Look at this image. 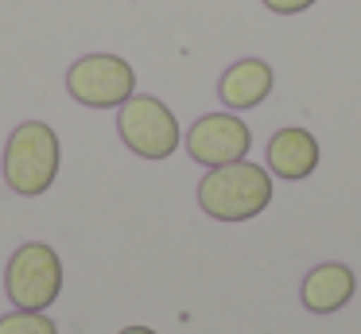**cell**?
<instances>
[{
  "label": "cell",
  "mask_w": 361,
  "mask_h": 334,
  "mask_svg": "<svg viewBox=\"0 0 361 334\" xmlns=\"http://www.w3.org/2000/svg\"><path fill=\"white\" fill-rule=\"evenodd\" d=\"M121 334H156V330H148V326H125Z\"/></svg>",
  "instance_id": "obj_12"
},
{
  "label": "cell",
  "mask_w": 361,
  "mask_h": 334,
  "mask_svg": "<svg viewBox=\"0 0 361 334\" xmlns=\"http://www.w3.org/2000/svg\"><path fill=\"white\" fill-rule=\"evenodd\" d=\"M0 334H59V326L51 323L43 311H12L0 318Z\"/></svg>",
  "instance_id": "obj_10"
},
{
  "label": "cell",
  "mask_w": 361,
  "mask_h": 334,
  "mask_svg": "<svg viewBox=\"0 0 361 334\" xmlns=\"http://www.w3.org/2000/svg\"><path fill=\"white\" fill-rule=\"evenodd\" d=\"M260 4H264L268 12H276V16H299V12H307L314 0H260Z\"/></svg>",
  "instance_id": "obj_11"
},
{
  "label": "cell",
  "mask_w": 361,
  "mask_h": 334,
  "mask_svg": "<svg viewBox=\"0 0 361 334\" xmlns=\"http://www.w3.org/2000/svg\"><path fill=\"white\" fill-rule=\"evenodd\" d=\"M136 90V70L121 54H82L66 70V93L90 109H121Z\"/></svg>",
  "instance_id": "obj_5"
},
{
  "label": "cell",
  "mask_w": 361,
  "mask_h": 334,
  "mask_svg": "<svg viewBox=\"0 0 361 334\" xmlns=\"http://www.w3.org/2000/svg\"><path fill=\"white\" fill-rule=\"evenodd\" d=\"M59 136L43 121H24L4 144V183L16 194H43L59 175Z\"/></svg>",
  "instance_id": "obj_2"
},
{
  "label": "cell",
  "mask_w": 361,
  "mask_h": 334,
  "mask_svg": "<svg viewBox=\"0 0 361 334\" xmlns=\"http://www.w3.org/2000/svg\"><path fill=\"white\" fill-rule=\"evenodd\" d=\"M272 82H276V74H272V66H268L264 59H241L221 74L218 97H221V105H229V109L241 113V109L260 105V101L272 93Z\"/></svg>",
  "instance_id": "obj_8"
},
{
  "label": "cell",
  "mask_w": 361,
  "mask_h": 334,
  "mask_svg": "<svg viewBox=\"0 0 361 334\" xmlns=\"http://www.w3.org/2000/svg\"><path fill=\"white\" fill-rule=\"evenodd\" d=\"M252 148V132L237 113H206L190 124L187 152L202 167H226V163L245 160Z\"/></svg>",
  "instance_id": "obj_6"
},
{
  "label": "cell",
  "mask_w": 361,
  "mask_h": 334,
  "mask_svg": "<svg viewBox=\"0 0 361 334\" xmlns=\"http://www.w3.org/2000/svg\"><path fill=\"white\" fill-rule=\"evenodd\" d=\"M319 167V140L307 129H280L268 140V171L280 179H307Z\"/></svg>",
  "instance_id": "obj_9"
},
{
  "label": "cell",
  "mask_w": 361,
  "mask_h": 334,
  "mask_svg": "<svg viewBox=\"0 0 361 334\" xmlns=\"http://www.w3.org/2000/svg\"><path fill=\"white\" fill-rule=\"evenodd\" d=\"M117 132L128 144V152L144 155V160H167L183 140L175 113L159 97H148V93H140V97L133 93V97L121 105Z\"/></svg>",
  "instance_id": "obj_3"
},
{
  "label": "cell",
  "mask_w": 361,
  "mask_h": 334,
  "mask_svg": "<svg viewBox=\"0 0 361 334\" xmlns=\"http://www.w3.org/2000/svg\"><path fill=\"white\" fill-rule=\"evenodd\" d=\"M272 202V175L249 160L210 167L198 183V206L218 222H249Z\"/></svg>",
  "instance_id": "obj_1"
},
{
  "label": "cell",
  "mask_w": 361,
  "mask_h": 334,
  "mask_svg": "<svg viewBox=\"0 0 361 334\" xmlns=\"http://www.w3.org/2000/svg\"><path fill=\"white\" fill-rule=\"evenodd\" d=\"M4 284H8V299L24 311H43L59 299L63 292V261L51 245L32 241V245L16 249L4 272Z\"/></svg>",
  "instance_id": "obj_4"
},
{
  "label": "cell",
  "mask_w": 361,
  "mask_h": 334,
  "mask_svg": "<svg viewBox=\"0 0 361 334\" xmlns=\"http://www.w3.org/2000/svg\"><path fill=\"white\" fill-rule=\"evenodd\" d=\"M353 292H357V280H353V272L338 261L311 268L303 276V287H299L303 307L314 311V315H330V311L345 307V303L353 299Z\"/></svg>",
  "instance_id": "obj_7"
}]
</instances>
